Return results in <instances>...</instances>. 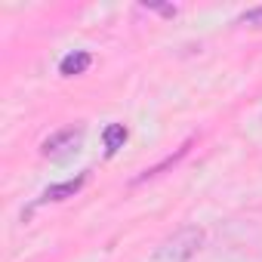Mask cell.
I'll use <instances>...</instances> for the list:
<instances>
[{"instance_id":"3957f363","label":"cell","mask_w":262,"mask_h":262,"mask_svg":"<svg viewBox=\"0 0 262 262\" xmlns=\"http://www.w3.org/2000/svg\"><path fill=\"white\" fill-rule=\"evenodd\" d=\"M90 179V170H83L77 179H68V182H59V185H50L43 194H40V204H50V201H65V198H74Z\"/></svg>"},{"instance_id":"7a4b0ae2","label":"cell","mask_w":262,"mask_h":262,"mask_svg":"<svg viewBox=\"0 0 262 262\" xmlns=\"http://www.w3.org/2000/svg\"><path fill=\"white\" fill-rule=\"evenodd\" d=\"M80 142H83V126H65L59 133H53L50 139H43L40 155L50 158V161H65V158L77 155Z\"/></svg>"},{"instance_id":"ba28073f","label":"cell","mask_w":262,"mask_h":262,"mask_svg":"<svg viewBox=\"0 0 262 262\" xmlns=\"http://www.w3.org/2000/svg\"><path fill=\"white\" fill-rule=\"evenodd\" d=\"M145 10H155V13H161V16H167V19H173L176 16V7H167V4H142Z\"/></svg>"},{"instance_id":"8992f818","label":"cell","mask_w":262,"mask_h":262,"mask_svg":"<svg viewBox=\"0 0 262 262\" xmlns=\"http://www.w3.org/2000/svg\"><path fill=\"white\" fill-rule=\"evenodd\" d=\"M191 142H194V139H188V142H185V145H182V148H179L176 155H170V158H164V161H161L158 167H151V170H145V173H142V176H139L136 182H142V179H151V176H158V173H164L167 167H173V164H179V161H182V158L188 155V148H191Z\"/></svg>"},{"instance_id":"5b68a950","label":"cell","mask_w":262,"mask_h":262,"mask_svg":"<svg viewBox=\"0 0 262 262\" xmlns=\"http://www.w3.org/2000/svg\"><path fill=\"white\" fill-rule=\"evenodd\" d=\"M126 139H129V129H126L123 123H108V126L102 129V142H105V151H108V155H117Z\"/></svg>"},{"instance_id":"6da1fadb","label":"cell","mask_w":262,"mask_h":262,"mask_svg":"<svg viewBox=\"0 0 262 262\" xmlns=\"http://www.w3.org/2000/svg\"><path fill=\"white\" fill-rule=\"evenodd\" d=\"M204 247V228L198 225H182L176 228L151 256V262H188L198 250Z\"/></svg>"},{"instance_id":"52a82bcc","label":"cell","mask_w":262,"mask_h":262,"mask_svg":"<svg viewBox=\"0 0 262 262\" xmlns=\"http://www.w3.org/2000/svg\"><path fill=\"white\" fill-rule=\"evenodd\" d=\"M237 25H253V28H262V7H253V10H247L244 16H237Z\"/></svg>"},{"instance_id":"277c9868","label":"cell","mask_w":262,"mask_h":262,"mask_svg":"<svg viewBox=\"0 0 262 262\" xmlns=\"http://www.w3.org/2000/svg\"><path fill=\"white\" fill-rule=\"evenodd\" d=\"M90 65H93V56L83 53V50H74V53H68V56L59 62V74H62V77H77V74H83Z\"/></svg>"}]
</instances>
